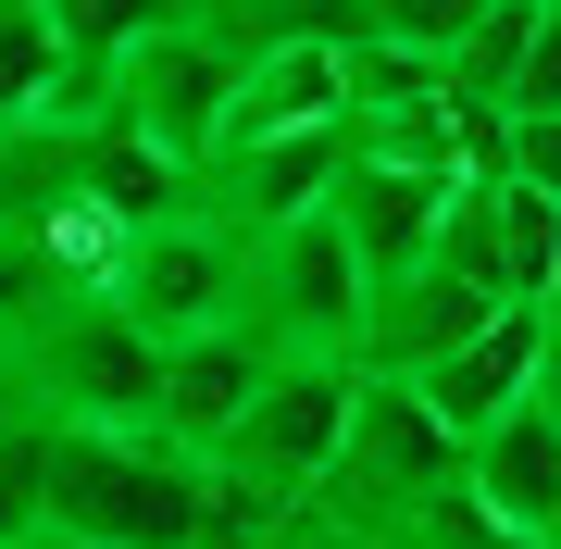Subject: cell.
I'll list each match as a JSON object with an SVG mask.
<instances>
[{
  "label": "cell",
  "mask_w": 561,
  "mask_h": 549,
  "mask_svg": "<svg viewBox=\"0 0 561 549\" xmlns=\"http://www.w3.org/2000/svg\"><path fill=\"white\" fill-rule=\"evenodd\" d=\"M38 449H50V412L0 375V537H38Z\"/></svg>",
  "instance_id": "e0dca14e"
},
{
  "label": "cell",
  "mask_w": 561,
  "mask_h": 549,
  "mask_svg": "<svg viewBox=\"0 0 561 549\" xmlns=\"http://www.w3.org/2000/svg\"><path fill=\"white\" fill-rule=\"evenodd\" d=\"M461 500H474L486 525L561 549V425H549L537 400H512L486 437H461Z\"/></svg>",
  "instance_id": "8fae6325"
},
{
  "label": "cell",
  "mask_w": 561,
  "mask_h": 549,
  "mask_svg": "<svg viewBox=\"0 0 561 549\" xmlns=\"http://www.w3.org/2000/svg\"><path fill=\"white\" fill-rule=\"evenodd\" d=\"M537 350H549V312H537V300H500L474 338H449L437 363H412L400 387H412L424 412H437L449 437H486V425H500V412L524 400V387H537Z\"/></svg>",
  "instance_id": "ba28073f"
},
{
  "label": "cell",
  "mask_w": 561,
  "mask_h": 549,
  "mask_svg": "<svg viewBox=\"0 0 561 549\" xmlns=\"http://www.w3.org/2000/svg\"><path fill=\"white\" fill-rule=\"evenodd\" d=\"M524 38H537V0H486L474 25L437 50V76H449V101H500L512 113V76H524Z\"/></svg>",
  "instance_id": "5bb4252c"
},
{
  "label": "cell",
  "mask_w": 561,
  "mask_h": 549,
  "mask_svg": "<svg viewBox=\"0 0 561 549\" xmlns=\"http://www.w3.org/2000/svg\"><path fill=\"white\" fill-rule=\"evenodd\" d=\"M0 549H50V537H0Z\"/></svg>",
  "instance_id": "cb8c5ba5"
},
{
  "label": "cell",
  "mask_w": 561,
  "mask_h": 549,
  "mask_svg": "<svg viewBox=\"0 0 561 549\" xmlns=\"http://www.w3.org/2000/svg\"><path fill=\"white\" fill-rule=\"evenodd\" d=\"M38 113H88V76L62 62L38 0H0V125H38Z\"/></svg>",
  "instance_id": "4fadbf2b"
},
{
  "label": "cell",
  "mask_w": 561,
  "mask_h": 549,
  "mask_svg": "<svg viewBox=\"0 0 561 549\" xmlns=\"http://www.w3.org/2000/svg\"><path fill=\"white\" fill-rule=\"evenodd\" d=\"M0 375H13L50 425H150V400H162V338L125 325L101 287H62L38 325L0 350Z\"/></svg>",
  "instance_id": "3957f363"
},
{
  "label": "cell",
  "mask_w": 561,
  "mask_h": 549,
  "mask_svg": "<svg viewBox=\"0 0 561 549\" xmlns=\"http://www.w3.org/2000/svg\"><path fill=\"white\" fill-rule=\"evenodd\" d=\"M50 300H62V275H50V250L25 238V225H0V350H13L25 325H38Z\"/></svg>",
  "instance_id": "ac0fdd59"
},
{
  "label": "cell",
  "mask_w": 561,
  "mask_h": 549,
  "mask_svg": "<svg viewBox=\"0 0 561 549\" xmlns=\"http://www.w3.org/2000/svg\"><path fill=\"white\" fill-rule=\"evenodd\" d=\"M225 88H238V50L213 38V25H150V38H125L101 76H88V113L113 125V138H138L162 150L175 175H201L213 163V138H225Z\"/></svg>",
  "instance_id": "277c9868"
},
{
  "label": "cell",
  "mask_w": 561,
  "mask_h": 549,
  "mask_svg": "<svg viewBox=\"0 0 561 549\" xmlns=\"http://www.w3.org/2000/svg\"><path fill=\"white\" fill-rule=\"evenodd\" d=\"M262 549H337V537H324V525H312V512H287V525H275V537H262Z\"/></svg>",
  "instance_id": "7402d4cb"
},
{
  "label": "cell",
  "mask_w": 561,
  "mask_h": 549,
  "mask_svg": "<svg viewBox=\"0 0 561 549\" xmlns=\"http://www.w3.org/2000/svg\"><path fill=\"white\" fill-rule=\"evenodd\" d=\"M350 387H362V363L275 350V363H262V387H250V412L225 425L213 474H225V488H250V500H275V512H300L312 474L337 462V437H350Z\"/></svg>",
  "instance_id": "5b68a950"
},
{
  "label": "cell",
  "mask_w": 561,
  "mask_h": 549,
  "mask_svg": "<svg viewBox=\"0 0 561 549\" xmlns=\"http://www.w3.org/2000/svg\"><path fill=\"white\" fill-rule=\"evenodd\" d=\"M238 263H250L238 225L201 213V201H175V213H150V225L113 238L101 300L125 312V325H150V338H201V325H238Z\"/></svg>",
  "instance_id": "8992f818"
},
{
  "label": "cell",
  "mask_w": 561,
  "mask_h": 549,
  "mask_svg": "<svg viewBox=\"0 0 561 549\" xmlns=\"http://www.w3.org/2000/svg\"><path fill=\"white\" fill-rule=\"evenodd\" d=\"M262 350L250 325H201V338H162V400H150V437L162 449H187V462H213L225 425L250 412V387H262Z\"/></svg>",
  "instance_id": "30bf717a"
},
{
  "label": "cell",
  "mask_w": 561,
  "mask_h": 549,
  "mask_svg": "<svg viewBox=\"0 0 561 549\" xmlns=\"http://www.w3.org/2000/svg\"><path fill=\"white\" fill-rule=\"evenodd\" d=\"M512 113H561V0H537V38H524V76H512Z\"/></svg>",
  "instance_id": "ffe728a7"
},
{
  "label": "cell",
  "mask_w": 561,
  "mask_h": 549,
  "mask_svg": "<svg viewBox=\"0 0 561 549\" xmlns=\"http://www.w3.org/2000/svg\"><path fill=\"white\" fill-rule=\"evenodd\" d=\"M300 125H350V88H337V50H324V38L250 50V62H238V88H225V138H213V150L300 138Z\"/></svg>",
  "instance_id": "7c38bea8"
},
{
  "label": "cell",
  "mask_w": 561,
  "mask_h": 549,
  "mask_svg": "<svg viewBox=\"0 0 561 549\" xmlns=\"http://www.w3.org/2000/svg\"><path fill=\"white\" fill-rule=\"evenodd\" d=\"M486 225H500V300H549V263H561V201H549V187L486 175Z\"/></svg>",
  "instance_id": "9a60e30c"
},
{
  "label": "cell",
  "mask_w": 561,
  "mask_h": 549,
  "mask_svg": "<svg viewBox=\"0 0 561 549\" xmlns=\"http://www.w3.org/2000/svg\"><path fill=\"white\" fill-rule=\"evenodd\" d=\"M449 474H461V437L412 400L400 375H362V387H350V437H337V462L312 474L300 512H312L337 549H387L424 500L449 488Z\"/></svg>",
  "instance_id": "7a4b0ae2"
},
{
  "label": "cell",
  "mask_w": 561,
  "mask_h": 549,
  "mask_svg": "<svg viewBox=\"0 0 561 549\" xmlns=\"http://www.w3.org/2000/svg\"><path fill=\"white\" fill-rule=\"evenodd\" d=\"M524 400H537L549 425H561V325H549V350H537V387H524Z\"/></svg>",
  "instance_id": "44dd1931"
},
{
  "label": "cell",
  "mask_w": 561,
  "mask_h": 549,
  "mask_svg": "<svg viewBox=\"0 0 561 549\" xmlns=\"http://www.w3.org/2000/svg\"><path fill=\"white\" fill-rule=\"evenodd\" d=\"M362 300H375V287H362L337 213H287V225H262L250 263H238V325H250L262 350H324V363H350Z\"/></svg>",
  "instance_id": "52a82bcc"
},
{
  "label": "cell",
  "mask_w": 561,
  "mask_h": 549,
  "mask_svg": "<svg viewBox=\"0 0 561 549\" xmlns=\"http://www.w3.org/2000/svg\"><path fill=\"white\" fill-rule=\"evenodd\" d=\"M50 549H201V462L150 425H50L38 449Z\"/></svg>",
  "instance_id": "6da1fadb"
},
{
  "label": "cell",
  "mask_w": 561,
  "mask_h": 549,
  "mask_svg": "<svg viewBox=\"0 0 561 549\" xmlns=\"http://www.w3.org/2000/svg\"><path fill=\"white\" fill-rule=\"evenodd\" d=\"M38 13H50L62 62H76V76H101V62H113L125 38H150V25H175L187 0H38Z\"/></svg>",
  "instance_id": "2e32d148"
},
{
  "label": "cell",
  "mask_w": 561,
  "mask_h": 549,
  "mask_svg": "<svg viewBox=\"0 0 561 549\" xmlns=\"http://www.w3.org/2000/svg\"><path fill=\"white\" fill-rule=\"evenodd\" d=\"M500 175H512V187H549V201H561V113H512Z\"/></svg>",
  "instance_id": "d6986e66"
},
{
  "label": "cell",
  "mask_w": 561,
  "mask_h": 549,
  "mask_svg": "<svg viewBox=\"0 0 561 549\" xmlns=\"http://www.w3.org/2000/svg\"><path fill=\"white\" fill-rule=\"evenodd\" d=\"M537 312H549V325H561V263H549V300H537Z\"/></svg>",
  "instance_id": "603a6c76"
},
{
  "label": "cell",
  "mask_w": 561,
  "mask_h": 549,
  "mask_svg": "<svg viewBox=\"0 0 561 549\" xmlns=\"http://www.w3.org/2000/svg\"><path fill=\"white\" fill-rule=\"evenodd\" d=\"M437 201H449V175H424V163H387V150H350V163L324 175V213H337V238H350L362 287L412 275L424 250H437Z\"/></svg>",
  "instance_id": "9c48e42d"
}]
</instances>
